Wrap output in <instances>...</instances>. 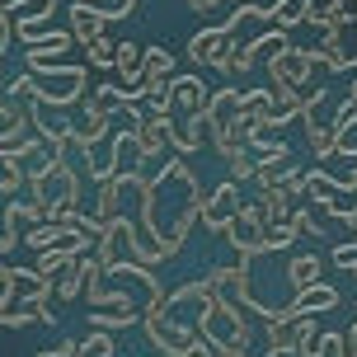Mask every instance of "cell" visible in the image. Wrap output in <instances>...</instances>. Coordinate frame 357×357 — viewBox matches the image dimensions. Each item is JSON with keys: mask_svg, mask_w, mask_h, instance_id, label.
I'll list each match as a JSON object with an SVG mask.
<instances>
[{"mask_svg": "<svg viewBox=\"0 0 357 357\" xmlns=\"http://www.w3.org/2000/svg\"><path fill=\"white\" fill-rule=\"evenodd\" d=\"M137 137H142L146 155H160L165 146H169V118H160V113H146L142 127H137Z\"/></svg>", "mask_w": 357, "mask_h": 357, "instance_id": "14", "label": "cell"}, {"mask_svg": "<svg viewBox=\"0 0 357 357\" xmlns=\"http://www.w3.org/2000/svg\"><path fill=\"white\" fill-rule=\"evenodd\" d=\"M89 61H94V66H99V71H108V66H113V61H118V43H113V38H94V43H89Z\"/></svg>", "mask_w": 357, "mask_h": 357, "instance_id": "25", "label": "cell"}, {"mask_svg": "<svg viewBox=\"0 0 357 357\" xmlns=\"http://www.w3.org/2000/svg\"><path fill=\"white\" fill-rule=\"evenodd\" d=\"M268 231H273V226H264L259 207H254V202H245V207H240V216H235L221 235H226L235 250H240V259H259V254H268Z\"/></svg>", "mask_w": 357, "mask_h": 357, "instance_id": "5", "label": "cell"}, {"mask_svg": "<svg viewBox=\"0 0 357 357\" xmlns=\"http://www.w3.org/2000/svg\"><path fill=\"white\" fill-rule=\"evenodd\" d=\"M52 10H61L56 0H15V10H10V24H29V19H47Z\"/></svg>", "mask_w": 357, "mask_h": 357, "instance_id": "22", "label": "cell"}, {"mask_svg": "<svg viewBox=\"0 0 357 357\" xmlns=\"http://www.w3.org/2000/svg\"><path fill=\"white\" fill-rule=\"evenodd\" d=\"M15 245H19V235H15V231H5V235H0V259L15 250Z\"/></svg>", "mask_w": 357, "mask_h": 357, "instance_id": "32", "label": "cell"}, {"mask_svg": "<svg viewBox=\"0 0 357 357\" xmlns=\"http://www.w3.org/2000/svg\"><path fill=\"white\" fill-rule=\"evenodd\" d=\"M142 75H146V85H151V80H169V75H174V56L165 52V47H146Z\"/></svg>", "mask_w": 357, "mask_h": 357, "instance_id": "20", "label": "cell"}, {"mask_svg": "<svg viewBox=\"0 0 357 357\" xmlns=\"http://www.w3.org/2000/svg\"><path fill=\"white\" fill-rule=\"evenodd\" d=\"M89 5H94L104 19H123V15H132V10H137V0H89Z\"/></svg>", "mask_w": 357, "mask_h": 357, "instance_id": "27", "label": "cell"}, {"mask_svg": "<svg viewBox=\"0 0 357 357\" xmlns=\"http://www.w3.org/2000/svg\"><path fill=\"white\" fill-rule=\"evenodd\" d=\"M343 348H357V324L348 329V334H343Z\"/></svg>", "mask_w": 357, "mask_h": 357, "instance_id": "33", "label": "cell"}, {"mask_svg": "<svg viewBox=\"0 0 357 357\" xmlns=\"http://www.w3.org/2000/svg\"><path fill=\"white\" fill-rule=\"evenodd\" d=\"M108 155H113V174L118 178H142V165L151 160L142 137H137V127H123V132L113 137V146H108Z\"/></svg>", "mask_w": 357, "mask_h": 357, "instance_id": "8", "label": "cell"}, {"mask_svg": "<svg viewBox=\"0 0 357 357\" xmlns=\"http://www.w3.org/2000/svg\"><path fill=\"white\" fill-rule=\"evenodd\" d=\"M296 169V155H291V146H278V151H268V155H259V169H254V183H259V193L264 188H278L287 174Z\"/></svg>", "mask_w": 357, "mask_h": 357, "instance_id": "9", "label": "cell"}, {"mask_svg": "<svg viewBox=\"0 0 357 357\" xmlns=\"http://www.w3.org/2000/svg\"><path fill=\"white\" fill-rule=\"evenodd\" d=\"M108 123H113V118H108L104 108H94V104H85V118H80V127H71V151H94V142H104L108 137Z\"/></svg>", "mask_w": 357, "mask_h": 357, "instance_id": "12", "label": "cell"}, {"mask_svg": "<svg viewBox=\"0 0 357 357\" xmlns=\"http://www.w3.org/2000/svg\"><path fill=\"white\" fill-rule=\"evenodd\" d=\"M254 169H259V160H254L250 151H245V155H235V160H231V178H235V183H245V178H254Z\"/></svg>", "mask_w": 357, "mask_h": 357, "instance_id": "28", "label": "cell"}, {"mask_svg": "<svg viewBox=\"0 0 357 357\" xmlns=\"http://www.w3.org/2000/svg\"><path fill=\"white\" fill-rule=\"evenodd\" d=\"M305 10H310V0H278V29H296V24H305Z\"/></svg>", "mask_w": 357, "mask_h": 357, "instance_id": "23", "label": "cell"}, {"mask_svg": "<svg viewBox=\"0 0 357 357\" xmlns=\"http://www.w3.org/2000/svg\"><path fill=\"white\" fill-rule=\"evenodd\" d=\"M310 71H315V47H278L268 56V80L273 85H291V89H305L310 85Z\"/></svg>", "mask_w": 357, "mask_h": 357, "instance_id": "4", "label": "cell"}, {"mask_svg": "<svg viewBox=\"0 0 357 357\" xmlns=\"http://www.w3.org/2000/svg\"><path fill=\"white\" fill-rule=\"evenodd\" d=\"M353 99H357V85H353Z\"/></svg>", "mask_w": 357, "mask_h": 357, "instance_id": "35", "label": "cell"}, {"mask_svg": "<svg viewBox=\"0 0 357 357\" xmlns=\"http://www.w3.org/2000/svg\"><path fill=\"white\" fill-rule=\"evenodd\" d=\"M0 94H10V80H5V71H0Z\"/></svg>", "mask_w": 357, "mask_h": 357, "instance_id": "34", "label": "cell"}, {"mask_svg": "<svg viewBox=\"0 0 357 357\" xmlns=\"http://www.w3.org/2000/svg\"><path fill=\"white\" fill-rule=\"evenodd\" d=\"M334 5V15L343 19V24H357V0H329Z\"/></svg>", "mask_w": 357, "mask_h": 357, "instance_id": "30", "label": "cell"}, {"mask_svg": "<svg viewBox=\"0 0 357 357\" xmlns=\"http://www.w3.org/2000/svg\"><path fill=\"white\" fill-rule=\"evenodd\" d=\"M353 310H357V305H353Z\"/></svg>", "mask_w": 357, "mask_h": 357, "instance_id": "36", "label": "cell"}, {"mask_svg": "<svg viewBox=\"0 0 357 357\" xmlns=\"http://www.w3.org/2000/svg\"><path fill=\"white\" fill-rule=\"evenodd\" d=\"M287 282L296 287H310V282H320V254H296L291 264H287Z\"/></svg>", "mask_w": 357, "mask_h": 357, "instance_id": "18", "label": "cell"}, {"mask_svg": "<svg viewBox=\"0 0 357 357\" xmlns=\"http://www.w3.org/2000/svg\"><path fill=\"white\" fill-rule=\"evenodd\" d=\"M188 56L202 61V66H216L221 75H231V56H235V33L226 24H216V29H202V33L188 43Z\"/></svg>", "mask_w": 357, "mask_h": 357, "instance_id": "6", "label": "cell"}, {"mask_svg": "<svg viewBox=\"0 0 357 357\" xmlns=\"http://www.w3.org/2000/svg\"><path fill=\"white\" fill-rule=\"evenodd\" d=\"M75 259H80V254H66V250H38V268H33V273L43 278V282H52V278H61V273H66Z\"/></svg>", "mask_w": 357, "mask_h": 357, "instance_id": "19", "label": "cell"}, {"mask_svg": "<svg viewBox=\"0 0 357 357\" xmlns=\"http://www.w3.org/2000/svg\"><path fill=\"white\" fill-rule=\"evenodd\" d=\"M207 132H212L216 155L231 165L235 155H245V113H240V89H216L207 104Z\"/></svg>", "mask_w": 357, "mask_h": 357, "instance_id": "1", "label": "cell"}, {"mask_svg": "<svg viewBox=\"0 0 357 357\" xmlns=\"http://www.w3.org/2000/svg\"><path fill=\"white\" fill-rule=\"evenodd\" d=\"M80 89H85V66H47L43 80L33 75V99L38 104L66 108L71 99H80Z\"/></svg>", "mask_w": 357, "mask_h": 357, "instance_id": "3", "label": "cell"}, {"mask_svg": "<svg viewBox=\"0 0 357 357\" xmlns=\"http://www.w3.org/2000/svg\"><path fill=\"white\" fill-rule=\"evenodd\" d=\"M142 310H89V329H132Z\"/></svg>", "mask_w": 357, "mask_h": 357, "instance_id": "21", "label": "cell"}, {"mask_svg": "<svg viewBox=\"0 0 357 357\" xmlns=\"http://www.w3.org/2000/svg\"><path fill=\"white\" fill-rule=\"evenodd\" d=\"M339 305V291L329 282H310V287H301L296 296H291V305H287V315L296 320V315H320V310H334Z\"/></svg>", "mask_w": 357, "mask_h": 357, "instance_id": "10", "label": "cell"}, {"mask_svg": "<svg viewBox=\"0 0 357 357\" xmlns=\"http://www.w3.org/2000/svg\"><path fill=\"white\" fill-rule=\"evenodd\" d=\"M329 127H334L339 137H348V132L357 127V99H353V94H348V99L339 104V113H334V123H329Z\"/></svg>", "mask_w": 357, "mask_h": 357, "instance_id": "26", "label": "cell"}, {"mask_svg": "<svg viewBox=\"0 0 357 357\" xmlns=\"http://www.w3.org/2000/svg\"><path fill=\"white\" fill-rule=\"evenodd\" d=\"M85 273H89V254H80V259L56 278V301H75V296L85 291Z\"/></svg>", "mask_w": 357, "mask_h": 357, "instance_id": "16", "label": "cell"}, {"mask_svg": "<svg viewBox=\"0 0 357 357\" xmlns=\"http://www.w3.org/2000/svg\"><path fill=\"white\" fill-rule=\"evenodd\" d=\"M254 207H259V216H264V226H278V221L291 216V197H287L282 188H264V193L254 197Z\"/></svg>", "mask_w": 357, "mask_h": 357, "instance_id": "15", "label": "cell"}, {"mask_svg": "<svg viewBox=\"0 0 357 357\" xmlns=\"http://www.w3.org/2000/svg\"><path fill=\"white\" fill-rule=\"evenodd\" d=\"M66 19H71V33H75V43H94V38H104V24L108 19L99 15V10H94V5H89V0H71V5H66Z\"/></svg>", "mask_w": 357, "mask_h": 357, "instance_id": "11", "label": "cell"}, {"mask_svg": "<svg viewBox=\"0 0 357 357\" xmlns=\"http://www.w3.org/2000/svg\"><path fill=\"white\" fill-rule=\"evenodd\" d=\"M240 207H245V202H240V183L226 178L212 197H202V226H207V231H226L235 216H240Z\"/></svg>", "mask_w": 357, "mask_h": 357, "instance_id": "7", "label": "cell"}, {"mask_svg": "<svg viewBox=\"0 0 357 357\" xmlns=\"http://www.w3.org/2000/svg\"><path fill=\"white\" fill-rule=\"evenodd\" d=\"M221 5H226V0H188V10H197V15H202V10H221Z\"/></svg>", "mask_w": 357, "mask_h": 357, "instance_id": "31", "label": "cell"}, {"mask_svg": "<svg viewBox=\"0 0 357 357\" xmlns=\"http://www.w3.org/2000/svg\"><path fill=\"white\" fill-rule=\"evenodd\" d=\"M278 188H282V193H287V197H291V202H296V197H301V193H305V169H291V174H287V178H282V183H278Z\"/></svg>", "mask_w": 357, "mask_h": 357, "instance_id": "29", "label": "cell"}, {"mask_svg": "<svg viewBox=\"0 0 357 357\" xmlns=\"http://www.w3.org/2000/svg\"><path fill=\"white\" fill-rule=\"evenodd\" d=\"M71 43H75V33H71V29H56L52 38H43V43H33V47L24 52V56H29V71L38 75V71H47V66H56V61H61V52H66Z\"/></svg>", "mask_w": 357, "mask_h": 357, "instance_id": "13", "label": "cell"}, {"mask_svg": "<svg viewBox=\"0 0 357 357\" xmlns=\"http://www.w3.org/2000/svg\"><path fill=\"white\" fill-rule=\"evenodd\" d=\"M123 193H127V178H118V174L99 183V221H113L123 212Z\"/></svg>", "mask_w": 357, "mask_h": 357, "instance_id": "17", "label": "cell"}, {"mask_svg": "<svg viewBox=\"0 0 357 357\" xmlns=\"http://www.w3.org/2000/svg\"><path fill=\"white\" fill-rule=\"evenodd\" d=\"M142 324H146V339H151V348H160L165 357H193V348L202 343L197 324H178V320H169L165 310H146Z\"/></svg>", "mask_w": 357, "mask_h": 357, "instance_id": "2", "label": "cell"}, {"mask_svg": "<svg viewBox=\"0 0 357 357\" xmlns=\"http://www.w3.org/2000/svg\"><path fill=\"white\" fill-rule=\"evenodd\" d=\"M75 357H113V339H108V329H89V339L75 348Z\"/></svg>", "mask_w": 357, "mask_h": 357, "instance_id": "24", "label": "cell"}]
</instances>
